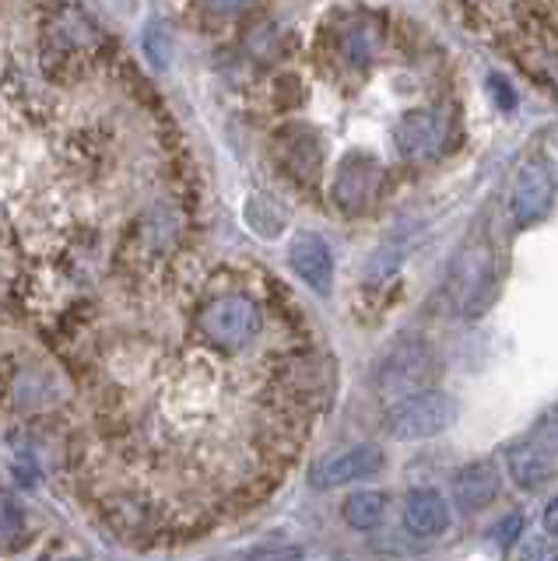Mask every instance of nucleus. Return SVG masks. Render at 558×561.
<instances>
[{"mask_svg": "<svg viewBox=\"0 0 558 561\" xmlns=\"http://www.w3.org/2000/svg\"><path fill=\"white\" fill-rule=\"evenodd\" d=\"M435 376H440V358H435L432 344L422 337H400L376 358L373 386L379 397L408 400L414 393L432 390Z\"/></svg>", "mask_w": 558, "mask_h": 561, "instance_id": "1", "label": "nucleus"}, {"mask_svg": "<svg viewBox=\"0 0 558 561\" xmlns=\"http://www.w3.org/2000/svg\"><path fill=\"white\" fill-rule=\"evenodd\" d=\"M540 523H545V534L558 537V495L548 502V508H545V516H540Z\"/></svg>", "mask_w": 558, "mask_h": 561, "instance_id": "18", "label": "nucleus"}, {"mask_svg": "<svg viewBox=\"0 0 558 561\" xmlns=\"http://www.w3.org/2000/svg\"><path fill=\"white\" fill-rule=\"evenodd\" d=\"M499 488H502L499 467L492 460H475L464 470H457V478H453V499H457L464 513H481V508H488L499 499Z\"/></svg>", "mask_w": 558, "mask_h": 561, "instance_id": "9", "label": "nucleus"}, {"mask_svg": "<svg viewBox=\"0 0 558 561\" xmlns=\"http://www.w3.org/2000/svg\"><path fill=\"white\" fill-rule=\"evenodd\" d=\"M516 530H523V519L520 516H510V519L499 526V540L505 543V548H510V543L516 540Z\"/></svg>", "mask_w": 558, "mask_h": 561, "instance_id": "17", "label": "nucleus"}, {"mask_svg": "<svg viewBox=\"0 0 558 561\" xmlns=\"http://www.w3.org/2000/svg\"><path fill=\"white\" fill-rule=\"evenodd\" d=\"M457 421V400L443 390H425L408 400H397L383 417L387 435L397 443H422V438H435Z\"/></svg>", "mask_w": 558, "mask_h": 561, "instance_id": "2", "label": "nucleus"}, {"mask_svg": "<svg viewBox=\"0 0 558 561\" xmlns=\"http://www.w3.org/2000/svg\"><path fill=\"white\" fill-rule=\"evenodd\" d=\"M383 186V169L373 154H348L341 169H338V180H334V201L344 210H365L376 193Z\"/></svg>", "mask_w": 558, "mask_h": 561, "instance_id": "5", "label": "nucleus"}, {"mask_svg": "<svg viewBox=\"0 0 558 561\" xmlns=\"http://www.w3.org/2000/svg\"><path fill=\"white\" fill-rule=\"evenodd\" d=\"M505 467H510V478L516 481V488L523 491H537L545 488V481L551 478V463L548 456L540 453L537 446L523 443V446H513L505 453Z\"/></svg>", "mask_w": 558, "mask_h": 561, "instance_id": "11", "label": "nucleus"}, {"mask_svg": "<svg viewBox=\"0 0 558 561\" xmlns=\"http://www.w3.org/2000/svg\"><path fill=\"white\" fill-rule=\"evenodd\" d=\"M299 548H277V551H264V554H253V561H299Z\"/></svg>", "mask_w": 558, "mask_h": 561, "instance_id": "16", "label": "nucleus"}, {"mask_svg": "<svg viewBox=\"0 0 558 561\" xmlns=\"http://www.w3.org/2000/svg\"><path fill=\"white\" fill-rule=\"evenodd\" d=\"M288 260H292V271L317 295H327L330 285H334V253H330V245L320 236H312V232L295 236L288 245Z\"/></svg>", "mask_w": 558, "mask_h": 561, "instance_id": "7", "label": "nucleus"}, {"mask_svg": "<svg viewBox=\"0 0 558 561\" xmlns=\"http://www.w3.org/2000/svg\"><path fill=\"white\" fill-rule=\"evenodd\" d=\"M394 140L405 158H432L443 145V119L440 113L432 110H411L400 116L397 130H394Z\"/></svg>", "mask_w": 558, "mask_h": 561, "instance_id": "8", "label": "nucleus"}, {"mask_svg": "<svg viewBox=\"0 0 558 561\" xmlns=\"http://www.w3.org/2000/svg\"><path fill=\"white\" fill-rule=\"evenodd\" d=\"M197 327L215 347L239 351V347H247L260 337V330H264V316H260L257 302L247 295H221L201 309Z\"/></svg>", "mask_w": 558, "mask_h": 561, "instance_id": "3", "label": "nucleus"}, {"mask_svg": "<svg viewBox=\"0 0 558 561\" xmlns=\"http://www.w3.org/2000/svg\"><path fill=\"white\" fill-rule=\"evenodd\" d=\"M405 526L414 537H440L449 530V505L435 488H418L405 502Z\"/></svg>", "mask_w": 558, "mask_h": 561, "instance_id": "10", "label": "nucleus"}, {"mask_svg": "<svg viewBox=\"0 0 558 561\" xmlns=\"http://www.w3.org/2000/svg\"><path fill=\"white\" fill-rule=\"evenodd\" d=\"M548 154H551V162L558 165V127L548 130Z\"/></svg>", "mask_w": 558, "mask_h": 561, "instance_id": "19", "label": "nucleus"}, {"mask_svg": "<svg viewBox=\"0 0 558 561\" xmlns=\"http://www.w3.org/2000/svg\"><path fill=\"white\" fill-rule=\"evenodd\" d=\"M78 561H81V558H78Z\"/></svg>", "mask_w": 558, "mask_h": 561, "instance_id": "20", "label": "nucleus"}, {"mask_svg": "<svg viewBox=\"0 0 558 561\" xmlns=\"http://www.w3.org/2000/svg\"><path fill=\"white\" fill-rule=\"evenodd\" d=\"M531 446H537L540 453H558V403L551 411H545L540 414V421L534 425V432H531Z\"/></svg>", "mask_w": 558, "mask_h": 561, "instance_id": "14", "label": "nucleus"}, {"mask_svg": "<svg viewBox=\"0 0 558 561\" xmlns=\"http://www.w3.org/2000/svg\"><path fill=\"white\" fill-rule=\"evenodd\" d=\"M520 561H558V548L545 537H534L520 548Z\"/></svg>", "mask_w": 558, "mask_h": 561, "instance_id": "15", "label": "nucleus"}, {"mask_svg": "<svg viewBox=\"0 0 558 561\" xmlns=\"http://www.w3.org/2000/svg\"><path fill=\"white\" fill-rule=\"evenodd\" d=\"M387 516V495L383 491H355L352 499L344 502V519L355 530H376Z\"/></svg>", "mask_w": 558, "mask_h": 561, "instance_id": "12", "label": "nucleus"}, {"mask_svg": "<svg viewBox=\"0 0 558 561\" xmlns=\"http://www.w3.org/2000/svg\"><path fill=\"white\" fill-rule=\"evenodd\" d=\"M551 197H555V183L548 169H540L534 162L516 169L513 186H510V210L516 225H534L545 218L551 210Z\"/></svg>", "mask_w": 558, "mask_h": 561, "instance_id": "6", "label": "nucleus"}, {"mask_svg": "<svg viewBox=\"0 0 558 561\" xmlns=\"http://www.w3.org/2000/svg\"><path fill=\"white\" fill-rule=\"evenodd\" d=\"M387 467V453L379 446H352V449H341L334 456H323V460L312 467L309 481L312 488H344V484H355L365 478H376V473Z\"/></svg>", "mask_w": 558, "mask_h": 561, "instance_id": "4", "label": "nucleus"}, {"mask_svg": "<svg viewBox=\"0 0 558 561\" xmlns=\"http://www.w3.org/2000/svg\"><path fill=\"white\" fill-rule=\"evenodd\" d=\"M25 513L8 491H0V551H19L25 543Z\"/></svg>", "mask_w": 558, "mask_h": 561, "instance_id": "13", "label": "nucleus"}]
</instances>
